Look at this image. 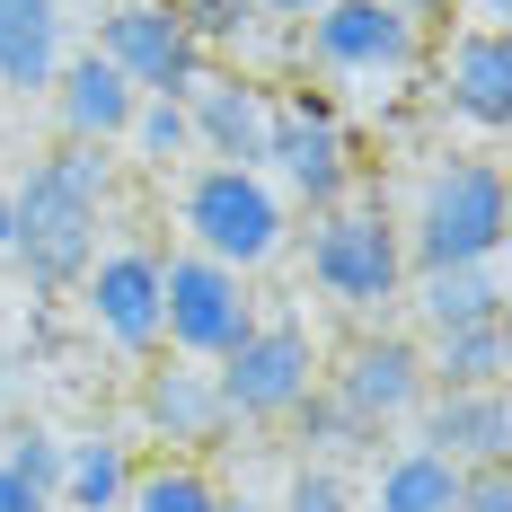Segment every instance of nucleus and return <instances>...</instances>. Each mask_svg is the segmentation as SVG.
<instances>
[{
    "label": "nucleus",
    "mask_w": 512,
    "mask_h": 512,
    "mask_svg": "<svg viewBox=\"0 0 512 512\" xmlns=\"http://www.w3.org/2000/svg\"><path fill=\"white\" fill-rule=\"evenodd\" d=\"M398 239H407V274H433V265H495L512 239V186L504 168L486 151H451L424 168V186H415L407 221H398Z\"/></svg>",
    "instance_id": "2"
},
{
    "label": "nucleus",
    "mask_w": 512,
    "mask_h": 512,
    "mask_svg": "<svg viewBox=\"0 0 512 512\" xmlns=\"http://www.w3.org/2000/svg\"><path fill=\"white\" fill-rule=\"evenodd\" d=\"M318 380H327L371 433H407V415L433 398V380H424V345H415L407 327H354L345 354L318 362Z\"/></svg>",
    "instance_id": "9"
},
{
    "label": "nucleus",
    "mask_w": 512,
    "mask_h": 512,
    "mask_svg": "<svg viewBox=\"0 0 512 512\" xmlns=\"http://www.w3.org/2000/svg\"><path fill=\"white\" fill-rule=\"evenodd\" d=\"M292 442H301V451H309L318 468H345V460H371V451H380L389 433H371V424H362V415L345 407V398H336L327 380H318L301 407H292Z\"/></svg>",
    "instance_id": "22"
},
{
    "label": "nucleus",
    "mask_w": 512,
    "mask_h": 512,
    "mask_svg": "<svg viewBox=\"0 0 512 512\" xmlns=\"http://www.w3.org/2000/svg\"><path fill=\"white\" fill-rule=\"evenodd\" d=\"M309 9H327V0H256V18H265V27H301Z\"/></svg>",
    "instance_id": "32"
},
{
    "label": "nucleus",
    "mask_w": 512,
    "mask_h": 512,
    "mask_svg": "<svg viewBox=\"0 0 512 512\" xmlns=\"http://www.w3.org/2000/svg\"><path fill=\"white\" fill-rule=\"evenodd\" d=\"M415 345H424V380H433V389H504V371H512L504 318L451 327V336H415Z\"/></svg>",
    "instance_id": "21"
},
{
    "label": "nucleus",
    "mask_w": 512,
    "mask_h": 512,
    "mask_svg": "<svg viewBox=\"0 0 512 512\" xmlns=\"http://www.w3.org/2000/svg\"><path fill=\"white\" fill-rule=\"evenodd\" d=\"M451 512H512V477H504V468L460 477V504H451Z\"/></svg>",
    "instance_id": "28"
},
{
    "label": "nucleus",
    "mask_w": 512,
    "mask_h": 512,
    "mask_svg": "<svg viewBox=\"0 0 512 512\" xmlns=\"http://www.w3.org/2000/svg\"><path fill=\"white\" fill-rule=\"evenodd\" d=\"M265 80L256 71H230V62H204L195 89H186V133H195V159L212 168H256L265 159Z\"/></svg>",
    "instance_id": "14"
},
{
    "label": "nucleus",
    "mask_w": 512,
    "mask_h": 512,
    "mask_svg": "<svg viewBox=\"0 0 512 512\" xmlns=\"http://www.w3.org/2000/svg\"><path fill=\"white\" fill-rule=\"evenodd\" d=\"M115 186H124V168L106 151H89V142H53L27 168V186H9V265L45 301L89 274L98 230H106V212H115Z\"/></svg>",
    "instance_id": "1"
},
{
    "label": "nucleus",
    "mask_w": 512,
    "mask_h": 512,
    "mask_svg": "<svg viewBox=\"0 0 512 512\" xmlns=\"http://www.w3.org/2000/svg\"><path fill=\"white\" fill-rule=\"evenodd\" d=\"M230 512H274V504H239V495H230Z\"/></svg>",
    "instance_id": "34"
},
{
    "label": "nucleus",
    "mask_w": 512,
    "mask_h": 512,
    "mask_svg": "<svg viewBox=\"0 0 512 512\" xmlns=\"http://www.w3.org/2000/svg\"><path fill=\"white\" fill-rule=\"evenodd\" d=\"M124 151L151 159V168H186V159H195L186 106H177V98H142V106H133V124H124Z\"/></svg>",
    "instance_id": "25"
},
{
    "label": "nucleus",
    "mask_w": 512,
    "mask_h": 512,
    "mask_svg": "<svg viewBox=\"0 0 512 512\" xmlns=\"http://www.w3.org/2000/svg\"><path fill=\"white\" fill-rule=\"evenodd\" d=\"M407 442L442 451V460L477 477V468H512V398L504 389H433L407 415Z\"/></svg>",
    "instance_id": "15"
},
{
    "label": "nucleus",
    "mask_w": 512,
    "mask_h": 512,
    "mask_svg": "<svg viewBox=\"0 0 512 512\" xmlns=\"http://www.w3.org/2000/svg\"><path fill=\"white\" fill-rule=\"evenodd\" d=\"M133 424L142 442H159V460H204L230 442V407L212 389V362H177L151 354V371L133 380Z\"/></svg>",
    "instance_id": "11"
},
{
    "label": "nucleus",
    "mask_w": 512,
    "mask_h": 512,
    "mask_svg": "<svg viewBox=\"0 0 512 512\" xmlns=\"http://www.w3.org/2000/svg\"><path fill=\"white\" fill-rule=\"evenodd\" d=\"M133 451H124V433H80V442H62V477H53V512H124L133 495Z\"/></svg>",
    "instance_id": "19"
},
{
    "label": "nucleus",
    "mask_w": 512,
    "mask_h": 512,
    "mask_svg": "<svg viewBox=\"0 0 512 512\" xmlns=\"http://www.w3.org/2000/svg\"><path fill=\"white\" fill-rule=\"evenodd\" d=\"M460 504V468L424 442H398V451H371V495L354 512H451Z\"/></svg>",
    "instance_id": "18"
},
{
    "label": "nucleus",
    "mask_w": 512,
    "mask_h": 512,
    "mask_svg": "<svg viewBox=\"0 0 512 512\" xmlns=\"http://www.w3.org/2000/svg\"><path fill=\"white\" fill-rule=\"evenodd\" d=\"M274 512H354V486H345V468H318V460H301Z\"/></svg>",
    "instance_id": "27"
},
{
    "label": "nucleus",
    "mask_w": 512,
    "mask_h": 512,
    "mask_svg": "<svg viewBox=\"0 0 512 512\" xmlns=\"http://www.w3.org/2000/svg\"><path fill=\"white\" fill-rule=\"evenodd\" d=\"M318 362L327 354H318V336L301 318H256L248 336L212 362V389L230 407V433L239 424H292V407L318 389Z\"/></svg>",
    "instance_id": "8"
},
{
    "label": "nucleus",
    "mask_w": 512,
    "mask_h": 512,
    "mask_svg": "<svg viewBox=\"0 0 512 512\" xmlns=\"http://www.w3.org/2000/svg\"><path fill=\"white\" fill-rule=\"evenodd\" d=\"M389 9H398V18H415L424 36H433V27H451V0H389Z\"/></svg>",
    "instance_id": "31"
},
{
    "label": "nucleus",
    "mask_w": 512,
    "mask_h": 512,
    "mask_svg": "<svg viewBox=\"0 0 512 512\" xmlns=\"http://www.w3.org/2000/svg\"><path fill=\"white\" fill-rule=\"evenodd\" d=\"M177 230H186L195 256L230 265V274H256V265H274L292 248V204L265 186V168H212L204 159L177 186Z\"/></svg>",
    "instance_id": "5"
},
{
    "label": "nucleus",
    "mask_w": 512,
    "mask_h": 512,
    "mask_svg": "<svg viewBox=\"0 0 512 512\" xmlns=\"http://www.w3.org/2000/svg\"><path fill=\"white\" fill-rule=\"evenodd\" d=\"M256 168L292 212H327L362 195V142L327 89H274L265 98V159Z\"/></svg>",
    "instance_id": "4"
},
{
    "label": "nucleus",
    "mask_w": 512,
    "mask_h": 512,
    "mask_svg": "<svg viewBox=\"0 0 512 512\" xmlns=\"http://www.w3.org/2000/svg\"><path fill=\"white\" fill-rule=\"evenodd\" d=\"M177 18H186V36L204 45V62L221 53L230 71H248V53L265 45V36H283V27L256 18V0H177Z\"/></svg>",
    "instance_id": "24"
},
{
    "label": "nucleus",
    "mask_w": 512,
    "mask_h": 512,
    "mask_svg": "<svg viewBox=\"0 0 512 512\" xmlns=\"http://www.w3.org/2000/svg\"><path fill=\"white\" fill-rule=\"evenodd\" d=\"M0 256H9V186H0Z\"/></svg>",
    "instance_id": "33"
},
{
    "label": "nucleus",
    "mask_w": 512,
    "mask_h": 512,
    "mask_svg": "<svg viewBox=\"0 0 512 512\" xmlns=\"http://www.w3.org/2000/svg\"><path fill=\"white\" fill-rule=\"evenodd\" d=\"M62 71V0H0V89H45Z\"/></svg>",
    "instance_id": "20"
},
{
    "label": "nucleus",
    "mask_w": 512,
    "mask_h": 512,
    "mask_svg": "<svg viewBox=\"0 0 512 512\" xmlns=\"http://www.w3.org/2000/svg\"><path fill=\"white\" fill-rule=\"evenodd\" d=\"M0 512H53V495H36L27 477H9V468H0Z\"/></svg>",
    "instance_id": "29"
},
{
    "label": "nucleus",
    "mask_w": 512,
    "mask_h": 512,
    "mask_svg": "<svg viewBox=\"0 0 512 512\" xmlns=\"http://www.w3.org/2000/svg\"><path fill=\"white\" fill-rule=\"evenodd\" d=\"M124 512H230V486L204 460H151V468H133Z\"/></svg>",
    "instance_id": "23"
},
{
    "label": "nucleus",
    "mask_w": 512,
    "mask_h": 512,
    "mask_svg": "<svg viewBox=\"0 0 512 512\" xmlns=\"http://www.w3.org/2000/svg\"><path fill=\"white\" fill-rule=\"evenodd\" d=\"M424 98L468 133H504L512 124V45L504 27H442V45H424Z\"/></svg>",
    "instance_id": "12"
},
{
    "label": "nucleus",
    "mask_w": 512,
    "mask_h": 512,
    "mask_svg": "<svg viewBox=\"0 0 512 512\" xmlns=\"http://www.w3.org/2000/svg\"><path fill=\"white\" fill-rule=\"evenodd\" d=\"M398 309L415 318L407 336H451V327H486V318H504V274H495V265H433V274H407Z\"/></svg>",
    "instance_id": "17"
},
{
    "label": "nucleus",
    "mask_w": 512,
    "mask_h": 512,
    "mask_svg": "<svg viewBox=\"0 0 512 512\" xmlns=\"http://www.w3.org/2000/svg\"><path fill=\"white\" fill-rule=\"evenodd\" d=\"M424 45L433 36L398 18L389 0H327L292 27V53L318 80H407V71H424Z\"/></svg>",
    "instance_id": "7"
},
{
    "label": "nucleus",
    "mask_w": 512,
    "mask_h": 512,
    "mask_svg": "<svg viewBox=\"0 0 512 512\" xmlns=\"http://www.w3.org/2000/svg\"><path fill=\"white\" fill-rule=\"evenodd\" d=\"M451 18H460V27H504L512 0H451Z\"/></svg>",
    "instance_id": "30"
},
{
    "label": "nucleus",
    "mask_w": 512,
    "mask_h": 512,
    "mask_svg": "<svg viewBox=\"0 0 512 512\" xmlns=\"http://www.w3.org/2000/svg\"><path fill=\"white\" fill-rule=\"evenodd\" d=\"M0 468H9V477H27L36 495H53V477H62V433H53V424H18V433H9V451H0Z\"/></svg>",
    "instance_id": "26"
},
{
    "label": "nucleus",
    "mask_w": 512,
    "mask_h": 512,
    "mask_svg": "<svg viewBox=\"0 0 512 512\" xmlns=\"http://www.w3.org/2000/svg\"><path fill=\"white\" fill-rule=\"evenodd\" d=\"M124 80H133V98H186L195 89V71H204V45L186 36V18H177V0H115L98 18V45Z\"/></svg>",
    "instance_id": "10"
},
{
    "label": "nucleus",
    "mask_w": 512,
    "mask_h": 512,
    "mask_svg": "<svg viewBox=\"0 0 512 512\" xmlns=\"http://www.w3.org/2000/svg\"><path fill=\"white\" fill-rule=\"evenodd\" d=\"M256 318H265V309H256L248 274H230V265H212V256H195V248L159 256V354L221 362Z\"/></svg>",
    "instance_id": "6"
},
{
    "label": "nucleus",
    "mask_w": 512,
    "mask_h": 512,
    "mask_svg": "<svg viewBox=\"0 0 512 512\" xmlns=\"http://www.w3.org/2000/svg\"><path fill=\"white\" fill-rule=\"evenodd\" d=\"M53 89V124H62V142H89V151H115L124 142V124H133V80L106 62V53H62V71L45 80Z\"/></svg>",
    "instance_id": "16"
},
{
    "label": "nucleus",
    "mask_w": 512,
    "mask_h": 512,
    "mask_svg": "<svg viewBox=\"0 0 512 512\" xmlns=\"http://www.w3.org/2000/svg\"><path fill=\"white\" fill-rule=\"evenodd\" d=\"M71 292H80V318L115 354H133V362L159 354V248H98Z\"/></svg>",
    "instance_id": "13"
},
{
    "label": "nucleus",
    "mask_w": 512,
    "mask_h": 512,
    "mask_svg": "<svg viewBox=\"0 0 512 512\" xmlns=\"http://www.w3.org/2000/svg\"><path fill=\"white\" fill-rule=\"evenodd\" d=\"M309 292L336 301L345 318L380 327L398 292H407V239H398V212L380 204L371 186L345 195V204L309 212Z\"/></svg>",
    "instance_id": "3"
}]
</instances>
